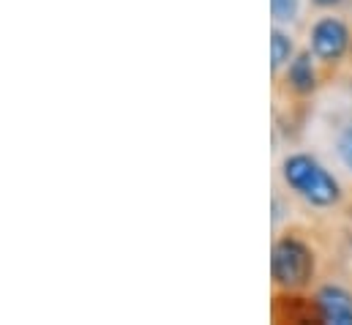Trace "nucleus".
Returning <instances> with one entry per match:
<instances>
[{
    "mask_svg": "<svg viewBox=\"0 0 352 325\" xmlns=\"http://www.w3.org/2000/svg\"><path fill=\"white\" fill-rule=\"evenodd\" d=\"M336 154H339L342 164L352 172V123L339 134V140H336Z\"/></svg>",
    "mask_w": 352,
    "mask_h": 325,
    "instance_id": "obj_8",
    "label": "nucleus"
},
{
    "mask_svg": "<svg viewBox=\"0 0 352 325\" xmlns=\"http://www.w3.org/2000/svg\"><path fill=\"white\" fill-rule=\"evenodd\" d=\"M322 323H336V325H352V293H347L339 284H325L317 290L314 295Z\"/></svg>",
    "mask_w": 352,
    "mask_h": 325,
    "instance_id": "obj_4",
    "label": "nucleus"
},
{
    "mask_svg": "<svg viewBox=\"0 0 352 325\" xmlns=\"http://www.w3.org/2000/svg\"><path fill=\"white\" fill-rule=\"evenodd\" d=\"M311 58H314L311 50H300L287 63V85L298 96H311L317 90V69H314Z\"/></svg>",
    "mask_w": 352,
    "mask_h": 325,
    "instance_id": "obj_5",
    "label": "nucleus"
},
{
    "mask_svg": "<svg viewBox=\"0 0 352 325\" xmlns=\"http://www.w3.org/2000/svg\"><path fill=\"white\" fill-rule=\"evenodd\" d=\"M309 50L317 61L336 66L350 50V28L339 17H320L309 30Z\"/></svg>",
    "mask_w": 352,
    "mask_h": 325,
    "instance_id": "obj_3",
    "label": "nucleus"
},
{
    "mask_svg": "<svg viewBox=\"0 0 352 325\" xmlns=\"http://www.w3.org/2000/svg\"><path fill=\"white\" fill-rule=\"evenodd\" d=\"M314 6H320V8H333V6H339V3H344V0H311Z\"/></svg>",
    "mask_w": 352,
    "mask_h": 325,
    "instance_id": "obj_9",
    "label": "nucleus"
},
{
    "mask_svg": "<svg viewBox=\"0 0 352 325\" xmlns=\"http://www.w3.org/2000/svg\"><path fill=\"white\" fill-rule=\"evenodd\" d=\"M284 183L314 208H333L342 202L339 180L317 162L311 154H289L281 162Z\"/></svg>",
    "mask_w": 352,
    "mask_h": 325,
    "instance_id": "obj_1",
    "label": "nucleus"
},
{
    "mask_svg": "<svg viewBox=\"0 0 352 325\" xmlns=\"http://www.w3.org/2000/svg\"><path fill=\"white\" fill-rule=\"evenodd\" d=\"M295 58V41L289 33H284L278 25L270 30V69L273 74L281 72V66H287Z\"/></svg>",
    "mask_w": 352,
    "mask_h": 325,
    "instance_id": "obj_6",
    "label": "nucleus"
},
{
    "mask_svg": "<svg viewBox=\"0 0 352 325\" xmlns=\"http://www.w3.org/2000/svg\"><path fill=\"white\" fill-rule=\"evenodd\" d=\"M300 14V0H270V17L276 25L295 22Z\"/></svg>",
    "mask_w": 352,
    "mask_h": 325,
    "instance_id": "obj_7",
    "label": "nucleus"
},
{
    "mask_svg": "<svg viewBox=\"0 0 352 325\" xmlns=\"http://www.w3.org/2000/svg\"><path fill=\"white\" fill-rule=\"evenodd\" d=\"M314 273H317V257L306 241H300L298 235H281L273 244L270 276H273L276 287H281L287 293L306 290L311 284Z\"/></svg>",
    "mask_w": 352,
    "mask_h": 325,
    "instance_id": "obj_2",
    "label": "nucleus"
}]
</instances>
